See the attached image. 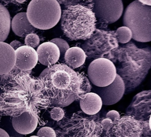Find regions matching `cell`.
I'll return each instance as SVG.
<instances>
[{"label":"cell","instance_id":"cell-1","mask_svg":"<svg viewBox=\"0 0 151 137\" xmlns=\"http://www.w3.org/2000/svg\"><path fill=\"white\" fill-rule=\"evenodd\" d=\"M107 59L114 64L127 94L141 84L151 68V46L130 41L113 49Z\"/></svg>","mask_w":151,"mask_h":137},{"label":"cell","instance_id":"cell-2","mask_svg":"<svg viewBox=\"0 0 151 137\" xmlns=\"http://www.w3.org/2000/svg\"><path fill=\"white\" fill-rule=\"evenodd\" d=\"M42 79L46 91L53 98L52 104L58 107L69 105L78 94L83 96L91 89L86 76L78 74L64 64L50 66L47 74Z\"/></svg>","mask_w":151,"mask_h":137},{"label":"cell","instance_id":"cell-3","mask_svg":"<svg viewBox=\"0 0 151 137\" xmlns=\"http://www.w3.org/2000/svg\"><path fill=\"white\" fill-rule=\"evenodd\" d=\"M97 19L93 9L81 4L70 5L61 16V27L71 40H87L96 29Z\"/></svg>","mask_w":151,"mask_h":137},{"label":"cell","instance_id":"cell-4","mask_svg":"<svg viewBox=\"0 0 151 137\" xmlns=\"http://www.w3.org/2000/svg\"><path fill=\"white\" fill-rule=\"evenodd\" d=\"M123 25L130 29L132 38L139 42L151 41V6L138 0L131 2L126 8Z\"/></svg>","mask_w":151,"mask_h":137},{"label":"cell","instance_id":"cell-5","mask_svg":"<svg viewBox=\"0 0 151 137\" xmlns=\"http://www.w3.org/2000/svg\"><path fill=\"white\" fill-rule=\"evenodd\" d=\"M27 15L35 28L48 29L58 22L61 10L56 0H32L28 4Z\"/></svg>","mask_w":151,"mask_h":137},{"label":"cell","instance_id":"cell-6","mask_svg":"<svg viewBox=\"0 0 151 137\" xmlns=\"http://www.w3.org/2000/svg\"><path fill=\"white\" fill-rule=\"evenodd\" d=\"M119 46L115 31L96 28L92 36L84 42L83 49L90 58L107 59L112 51Z\"/></svg>","mask_w":151,"mask_h":137},{"label":"cell","instance_id":"cell-7","mask_svg":"<svg viewBox=\"0 0 151 137\" xmlns=\"http://www.w3.org/2000/svg\"><path fill=\"white\" fill-rule=\"evenodd\" d=\"M104 133L106 137H141L143 135H151L149 121H139L127 115L113 122Z\"/></svg>","mask_w":151,"mask_h":137},{"label":"cell","instance_id":"cell-8","mask_svg":"<svg viewBox=\"0 0 151 137\" xmlns=\"http://www.w3.org/2000/svg\"><path fill=\"white\" fill-rule=\"evenodd\" d=\"M89 81L96 86L103 87L111 83L115 79L116 68L110 59L101 58L94 59L87 69Z\"/></svg>","mask_w":151,"mask_h":137},{"label":"cell","instance_id":"cell-9","mask_svg":"<svg viewBox=\"0 0 151 137\" xmlns=\"http://www.w3.org/2000/svg\"><path fill=\"white\" fill-rule=\"evenodd\" d=\"M93 11L97 21L102 25L113 24L117 21L123 12L122 0H92Z\"/></svg>","mask_w":151,"mask_h":137},{"label":"cell","instance_id":"cell-10","mask_svg":"<svg viewBox=\"0 0 151 137\" xmlns=\"http://www.w3.org/2000/svg\"><path fill=\"white\" fill-rule=\"evenodd\" d=\"M126 113L137 120L149 121L151 115V89L137 93L127 108Z\"/></svg>","mask_w":151,"mask_h":137},{"label":"cell","instance_id":"cell-11","mask_svg":"<svg viewBox=\"0 0 151 137\" xmlns=\"http://www.w3.org/2000/svg\"><path fill=\"white\" fill-rule=\"evenodd\" d=\"M94 92L98 94L104 105H112L118 102L125 93V85L122 78L117 74L114 81L110 85L99 87L95 86Z\"/></svg>","mask_w":151,"mask_h":137},{"label":"cell","instance_id":"cell-12","mask_svg":"<svg viewBox=\"0 0 151 137\" xmlns=\"http://www.w3.org/2000/svg\"><path fill=\"white\" fill-rule=\"evenodd\" d=\"M15 51V66L20 70L29 71L36 65L38 62V55L34 48L23 45Z\"/></svg>","mask_w":151,"mask_h":137},{"label":"cell","instance_id":"cell-13","mask_svg":"<svg viewBox=\"0 0 151 137\" xmlns=\"http://www.w3.org/2000/svg\"><path fill=\"white\" fill-rule=\"evenodd\" d=\"M38 60L42 65L51 66L55 64L60 57V52L58 46L49 41L41 44L37 49Z\"/></svg>","mask_w":151,"mask_h":137},{"label":"cell","instance_id":"cell-14","mask_svg":"<svg viewBox=\"0 0 151 137\" xmlns=\"http://www.w3.org/2000/svg\"><path fill=\"white\" fill-rule=\"evenodd\" d=\"M12 124L18 133L27 135L32 133L35 129L38 121L35 115L28 112H24L18 116L13 117Z\"/></svg>","mask_w":151,"mask_h":137},{"label":"cell","instance_id":"cell-15","mask_svg":"<svg viewBox=\"0 0 151 137\" xmlns=\"http://www.w3.org/2000/svg\"><path fill=\"white\" fill-rule=\"evenodd\" d=\"M16 54L12 46L0 42V75L10 72L15 65Z\"/></svg>","mask_w":151,"mask_h":137},{"label":"cell","instance_id":"cell-16","mask_svg":"<svg viewBox=\"0 0 151 137\" xmlns=\"http://www.w3.org/2000/svg\"><path fill=\"white\" fill-rule=\"evenodd\" d=\"M11 24L14 34L20 37H26L37 29L29 21L26 12H20L15 15Z\"/></svg>","mask_w":151,"mask_h":137},{"label":"cell","instance_id":"cell-17","mask_svg":"<svg viewBox=\"0 0 151 137\" xmlns=\"http://www.w3.org/2000/svg\"><path fill=\"white\" fill-rule=\"evenodd\" d=\"M103 102L100 96L95 92H88L81 97L80 105L86 114L94 115L97 114L102 107Z\"/></svg>","mask_w":151,"mask_h":137},{"label":"cell","instance_id":"cell-18","mask_svg":"<svg viewBox=\"0 0 151 137\" xmlns=\"http://www.w3.org/2000/svg\"><path fill=\"white\" fill-rule=\"evenodd\" d=\"M86 58V54L84 51L77 46L70 48L64 55L65 62L69 66L73 68H77L83 65Z\"/></svg>","mask_w":151,"mask_h":137},{"label":"cell","instance_id":"cell-19","mask_svg":"<svg viewBox=\"0 0 151 137\" xmlns=\"http://www.w3.org/2000/svg\"><path fill=\"white\" fill-rule=\"evenodd\" d=\"M11 24L8 11L0 3V42H4L7 38L10 31Z\"/></svg>","mask_w":151,"mask_h":137},{"label":"cell","instance_id":"cell-20","mask_svg":"<svg viewBox=\"0 0 151 137\" xmlns=\"http://www.w3.org/2000/svg\"><path fill=\"white\" fill-rule=\"evenodd\" d=\"M115 33L118 42L122 44H125L130 42L133 36L132 31L126 26L118 28Z\"/></svg>","mask_w":151,"mask_h":137},{"label":"cell","instance_id":"cell-21","mask_svg":"<svg viewBox=\"0 0 151 137\" xmlns=\"http://www.w3.org/2000/svg\"><path fill=\"white\" fill-rule=\"evenodd\" d=\"M50 42L55 44L59 48L60 52V56L63 58L65 55L66 51L70 48L68 44L64 39L61 38H54L50 41Z\"/></svg>","mask_w":151,"mask_h":137},{"label":"cell","instance_id":"cell-22","mask_svg":"<svg viewBox=\"0 0 151 137\" xmlns=\"http://www.w3.org/2000/svg\"><path fill=\"white\" fill-rule=\"evenodd\" d=\"M40 43L39 36L34 33H31L26 36L25 39V44L27 46L35 48L38 46Z\"/></svg>","mask_w":151,"mask_h":137},{"label":"cell","instance_id":"cell-23","mask_svg":"<svg viewBox=\"0 0 151 137\" xmlns=\"http://www.w3.org/2000/svg\"><path fill=\"white\" fill-rule=\"evenodd\" d=\"M37 136L39 137H56V134L52 128L45 126L38 130Z\"/></svg>","mask_w":151,"mask_h":137},{"label":"cell","instance_id":"cell-24","mask_svg":"<svg viewBox=\"0 0 151 137\" xmlns=\"http://www.w3.org/2000/svg\"><path fill=\"white\" fill-rule=\"evenodd\" d=\"M51 118L54 121H60L62 119L64 116V110L58 106H55L53 108L50 112Z\"/></svg>","mask_w":151,"mask_h":137},{"label":"cell","instance_id":"cell-25","mask_svg":"<svg viewBox=\"0 0 151 137\" xmlns=\"http://www.w3.org/2000/svg\"><path fill=\"white\" fill-rule=\"evenodd\" d=\"M106 118L110 119L113 122H114L120 118V115L118 111L115 110H111L106 113Z\"/></svg>","mask_w":151,"mask_h":137},{"label":"cell","instance_id":"cell-26","mask_svg":"<svg viewBox=\"0 0 151 137\" xmlns=\"http://www.w3.org/2000/svg\"><path fill=\"white\" fill-rule=\"evenodd\" d=\"M113 122L109 118H103L100 122L103 127V132H106L110 127Z\"/></svg>","mask_w":151,"mask_h":137},{"label":"cell","instance_id":"cell-27","mask_svg":"<svg viewBox=\"0 0 151 137\" xmlns=\"http://www.w3.org/2000/svg\"><path fill=\"white\" fill-rule=\"evenodd\" d=\"M9 45L12 46V48L15 51L17 50L18 48H19V47L23 46V44H22L21 42H19V41H17V40H14V41H12V42L10 43Z\"/></svg>","mask_w":151,"mask_h":137},{"label":"cell","instance_id":"cell-28","mask_svg":"<svg viewBox=\"0 0 151 137\" xmlns=\"http://www.w3.org/2000/svg\"><path fill=\"white\" fill-rule=\"evenodd\" d=\"M49 69H50V67H49V66L47 67V68H45V69H44V70L42 71V72L40 73V76H39V78H40V79H43V78L46 76V75L47 74V73H48Z\"/></svg>","mask_w":151,"mask_h":137},{"label":"cell","instance_id":"cell-29","mask_svg":"<svg viewBox=\"0 0 151 137\" xmlns=\"http://www.w3.org/2000/svg\"><path fill=\"white\" fill-rule=\"evenodd\" d=\"M0 137H10L8 133L2 128H0Z\"/></svg>","mask_w":151,"mask_h":137},{"label":"cell","instance_id":"cell-30","mask_svg":"<svg viewBox=\"0 0 151 137\" xmlns=\"http://www.w3.org/2000/svg\"><path fill=\"white\" fill-rule=\"evenodd\" d=\"M143 4L151 6V0H138Z\"/></svg>","mask_w":151,"mask_h":137},{"label":"cell","instance_id":"cell-31","mask_svg":"<svg viewBox=\"0 0 151 137\" xmlns=\"http://www.w3.org/2000/svg\"><path fill=\"white\" fill-rule=\"evenodd\" d=\"M149 125L150 129V131H151V115H150V118H149Z\"/></svg>","mask_w":151,"mask_h":137},{"label":"cell","instance_id":"cell-32","mask_svg":"<svg viewBox=\"0 0 151 137\" xmlns=\"http://www.w3.org/2000/svg\"><path fill=\"white\" fill-rule=\"evenodd\" d=\"M17 2H18V3H22V2H24V1H25V0H15Z\"/></svg>","mask_w":151,"mask_h":137},{"label":"cell","instance_id":"cell-33","mask_svg":"<svg viewBox=\"0 0 151 137\" xmlns=\"http://www.w3.org/2000/svg\"><path fill=\"white\" fill-rule=\"evenodd\" d=\"M4 1H5V2H12L13 0H3Z\"/></svg>","mask_w":151,"mask_h":137},{"label":"cell","instance_id":"cell-34","mask_svg":"<svg viewBox=\"0 0 151 137\" xmlns=\"http://www.w3.org/2000/svg\"><path fill=\"white\" fill-rule=\"evenodd\" d=\"M141 137H150V135H143Z\"/></svg>","mask_w":151,"mask_h":137},{"label":"cell","instance_id":"cell-35","mask_svg":"<svg viewBox=\"0 0 151 137\" xmlns=\"http://www.w3.org/2000/svg\"><path fill=\"white\" fill-rule=\"evenodd\" d=\"M2 100V98L0 96V104H1V102Z\"/></svg>","mask_w":151,"mask_h":137},{"label":"cell","instance_id":"cell-36","mask_svg":"<svg viewBox=\"0 0 151 137\" xmlns=\"http://www.w3.org/2000/svg\"><path fill=\"white\" fill-rule=\"evenodd\" d=\"M30 137H39V136H31Z\"/></svg>","mask_w":151,"mask_h":137},{"label":"cell","instance_id":"cell-37","mask_svg":"<svg viewBox=\"0 0 151 137\" xmlns=\"http://www.w3.org/2000/svg\"><path fill=\"white\" fill-rule=\"evenodd\" d=\"M83 1H92V0H83Z\"/></svg>","mask_w":151,"mask_h":137}]
</instances>
